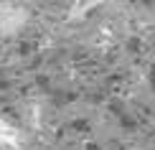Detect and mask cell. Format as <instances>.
<instances>
[{"label": "cell", "instance_id": "1", "mask_svg": "<svg viewBox=\"0 0 155 150\" xmlns=\"http://www.w3.org/2000/svg\"><path fill=\"white\" fill-rule=\"evenodd\" d=\"M28 23V10L15 3H0V33H18Z\"/></svg>", "mask_w": 155, "mask_h": 150}, {"label": "cell", "instance_id": "2", "mask_svg": "<svg viewBox=\"0 0 155 150\" xmlns=\"http://www.w3.org/2000/svg\"><path fill=\"white\" fill-rule=\"evenodd\" d=\"M0 145H18V127L10 125L8 120H0Z\"/></svg>", "mask_w": 155, "mask_h": 150}]
</instances>
